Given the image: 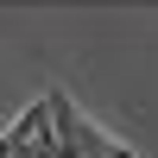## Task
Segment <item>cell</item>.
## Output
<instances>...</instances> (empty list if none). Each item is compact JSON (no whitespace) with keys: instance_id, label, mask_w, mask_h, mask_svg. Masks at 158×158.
Listing matches in <instances>:
<instances>
[{"instance_id":"1","label":"cell","mask_w":158,"mask_h":158,"mask_svg":"<svg viewBox=\"0 0 158 158\" xmlns=\"http://www.w3.org/2000/svg\"><path fill=\"white\" fill-rule=\"evenodd\" d=\"M44 101H51V120H57V152H63V158H133L127 146H114V139L101 133L63 89H51Z\"/></svg>"}]
</instances>
